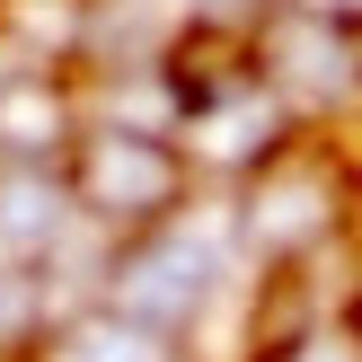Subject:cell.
Returning <instances> with one entry per match:
<instances>
[{"label": "cell", "instance_id": "cell-1", "mask_svg": "<svg viewBox=\"0 0 362 362\" xmlns=\"http://www.w3.org/2000/svg\"><path fill=\"white\" fill-rule=\"evenodd\" d=\"M88 186H98V194H124V204H159V194H168V159L141 151V141H98Z\"/></svg>", "mask_w": 362, "mask_h": 362}]
</instances>
